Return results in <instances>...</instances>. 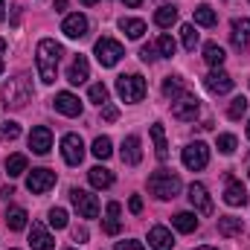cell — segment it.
<instances>
[{"label": "cell", "instance_id": "bcb514c9", "mask_svg": "<svg viewBox=\"0 0 250 250\" xmlns=\"http://www.w3.org/2000/svg\"><path fill=\"white\" fill-rule=\"evenodd\" d=\"M73 242H79V245L87 242V230H84V227H76V230H73Z\"/></svg>", "mask_w": 250, "mask_h": 250}, {"label": "cell", "instance_id": "277c9868", "mask_svg": "<svg viewBox=\"0 0 250 250\" xmlns=\"http://www.w3.org/2000/svg\"><path fill=\"white\" fill-rule=\"evenodd\" d=\"M117 93L123 96L125 102H143V96H146V79L140 73L120 76L117 79Z\"/></svg>", "mask_w": 250, "mask_h": 250}, {"label": "cell", "instance_id": "836d02e7", "mask_svg": "<svg viewBox=\"0 0 250 250\" xmlns=\"http://www.w3.org/2000/svg\"><path fill=\"white\" fill-rule=\"evenodd\" d=\"M18 137H21V125L15 123V120L0 123V143H12V140H18Z\"/></svg>", "mask_w": 250, "mask_h": 250}, {"label": "cell", "instance_id": "f1b7e54d", "mask_svg": "<svg viewBox=\"0 0 250 250\" xmlns=\"http://www.w3.org/2000/svg\"><path fill=\"white\" fill-rule=\"evenodd\" d=\"M224 59H227L224 47H218V44H207V47H204V62L209 64V67H221Z\"/></svg>", "mask_w": 250, "mask_h": 250}, {"label": "cell", "instance_id": "83f0119b", "mask_svg": "<svg viewBox=\"0 0 250 250\" xmlns=\"http://www.w3.org/2000/svg\"><path fill=\"white\" fill-rule=\"evenodd\" d=\"M120 29H123L128 38H134V41H137V38H143L146 23H143V21H137V18H123V21H120Z\"/></svg>", "mask_w": 250, "mask_h": 250}, {"label": "cell", "instance_id": "f5cc1de1", "mask_svg": "<svg viewBox=\"0 0 250 250\" xmlns=\"http://www.w3.org/2000/svg\"><path fill=\"white\" fill-rule=\"evenodd\" d=\"M82 3H84V6H96L99 0H82Z\"/></svg>", "mask_w": 250, "mask_h": 250}, {"label": "cell", "instance_id": "3957f363", "mask_svg": "<svg viewBox=\"0 0 250 250\" xmlns=\"http://www.w3.org/2000/svg\"><path fill=\"white\" fill-rule=\"evenodd\" d=\"M29 99H32V84H29V79H26V76L9 79V84H6V105H9L12 111H21Z\"/></svg>", "mask_w": 250, "mask_h": 250}, {"label": "cell", "instance_id": "db71d44e", "mask_svg": "<svg viewBox=\"0 0 250 250\" xmlns=\"http://www.w3.org/2000/svg\"><path fill=\"white\" fill-rule=\"evenodd\" d=\"M3 50H6V44H3V41H0V53H3Z\"/></svg>", "mask_w": 250, "mask_h": 250}, {"label": "cell", "instance_id": "30bf717a", "mask_svg": "<svg viewBox=\"0 0 250 250\" xmlns=\"http://www.w3.org/2000/svg\"><path fill=\"white\" fill-rule=\"evenodd\" d=\"M198 111H201V102H198L195 96H181V99H175V105H172V117L181 120V123H192V120L198 117Z\"/></svg>", "mask_w": 250, "mask_h": 250}, {"label": "cell", "instance_id": "5b68a950", "mask_svg": "<svg viewBox=\"0 0 250 250\" xmlns=\"http://www.w3.org/2000/svg\"><path fill=\"white\" fill-rule=\"evenodd\" d=\"M93 56H96V62L102 67H114L125 56V50H123V44L114 41V38H99L96 47H93Z\"/></svg>", "mask_w": 250, "mask_h": 250}, {"label": "cell", "instance_id": "52a82bcc", "mask_svg": "<svg viewBox=\"0 0 250 250\" xmlns=\"http://www.w3.org/2000/svg\"><path fill=\"white\" fill-rule=\"evenodd\" d=\"M62 154L67 166H79L84 160V140L79 134H64L62 140Z\"/></svg>", "mask_w": 250, "mask_h": 250}, {"label": "cell", "instance_id": "ffe728a7", "mask_svg": "<svg viewBox=\"0 0 250 250\" xmlns=\"http://www.w3.org/2000/svg\"><path fill=\"white\" fill-rule=\"evenodd\" d=\"M230 38H233V47H236V50H248V41H250V21L248 18H236V21H233Z\"/></svg>", "mask_w": 250, "mask_h": 250}, {"label": "cell", "instance_id": "4316f807", "mask_svg": "<svg viewBox=\"0 0 250 250\" xmlns=\"http://www.w3.org/2000/svg\"><path fill=\"white\" fill-rule=\"evenodd\" d=\"M172 227H175V230H181V233H195L198 218H195V212H178V215L172 218Z\"/></svg>", "mask_w": 250, "mask_h": 250}, {"label": "cell", "instance_id": "d590c367", "mask_svg": "<svg viewBox=\"0 0 250 250\" xmlns=\"http://www.w3.org/2000/svg\"><path fill=\"white\" fill-rule=\"evenodd\" d=\"M87 96H90V102H96V105H108V87H105L102 82H96V84H90V90H87Z\"/></svg>", "mask_w": 250, "mask_h": 250}, {"label": "cell", "instance_id": "484cf974", "mask_svg": "<svg viewBox=\"0 0 250 250\" xmlns=\"http://www.w3.org/2000/svg\"><path fill=\"white\" fill-rule=\"evenodd\" d=\"M6 227H9V230H23V227H26V209L9 207V209H6Z\"/></svg>", "mask_w": 250, "mask_h": 250}, {"label": "cell", "instance_id": "6f0895ef", "mask_svg": "<svg viewBox=\"0 0 250 250\" xmlns=\"http://www.w3.org/2000/svg\"><path fill=\"white\" fill-rule=\"evenodd\" d=\"M248 140H250V125H248Z\"/></svg>", "mask_w": 250, "mask_h": 250}, {"label": "cell", "instance_id": "9a60e30c", "mask_svg": "<svg viewBox=\"0 0 250 250\" xmlns=\"http://www.w3.org/2000/svg\"><path fill=\"white\" fill-rule=\"evenodd\" d=\"M53 105H56V111L64 114V117H79L82 114V102H79V96H73V93H56V99H53Z\"/></svg>", "mask_w": 250, "mask_h": 250}, {"label": "cell", "instance_id": "9f6ffc18", "mask_svg": "<svg viewBox=\"0 0 250 250\" xmlns=\"http://www.w3.org/2000/svg\"><path fill=\"white\" fill-rule=\"evenodd\" d=\"M195 250H215V248H195Z\"/></svg>", "mask_w": 250, "mask_h": 250}, {"label": "cell", "instance_id": "f6af8a7d", "mask_svg": "<svg viewBox=\"0 0 250 250\" xmlns=\"http://www.w3.org/2000/svg\"><path fill=\"white\" fill-rule=\"evenodd\" d=\"M117 250H143L140 242H117Z\"/></svg>", "mask_w": 250, "mask_h": 250}, {"label": "cell", "instance_id": "6da1fadb", "mask_svg": "<svg viewBox=\"0 0 250 250\" xmlns=\"http://www.w3.org/2000/svg\"><path fill=\"white\" fill-rule=\"evenodd\" d=\"M64 56V47L53 38H44L35 50V64H38V76L44 84H53L56 82V73H59V62Z\"/></svg>", "mask_w": 250, "mask_h": 250}, {"label": "cell", "instance_id": "74e56055", "mask_svg": "<svg viewBox=\"0 0 250 250\" xmlns=\"http://www.w3.org/2000/svg\"><path fill=\"white\" fill-rule=\"evenodd\" d=\"M181 38H184V47H187V50H195V47H198V32H195L192 23H184V26H181Z\"/></svg>", "mask_w": 250, "mask_h": 250}, {"label": "cell", "instance_id": "7dc6e473", "mask_svg": "<svg viewBox=\"0 0 250 250\" xmlns=\"http://www.w3.org/2000/svg\"><path fill=\"white\" fill-rule=\"evenodd\" d=\"M105 212H108V218H117V215H120V204H117V201H111Z\"/></svg>", "mask_w": 250, "mask_h": 250}, {"label": "cell", "instance_id": "e575fe53", "mask_svg": "<svg viewBox=\"0 0 250 250\" xmlns=\"http://www.w3.org/2000/svg\"><path fill=\"white\" fill-rule=\"evenodd\" d=\"M175 50H178V44H175L172 35H160V38H157V53H160L163 59H172Z\"/></svg>", "mask_w": 250, "mask_h": 250}, {"label": "cell", "instance_id": "c3c4849f", "mask_svg": "<svg viewBox=\"0 0 250 250\" xmlns=\"http://www.w3.org/2000/svg\"><path fill=\"white\" fill-rule=\"evenodd\" d=\"M12 195H15V189H12V187H3V189H0V198H3V201H9Z\"/></svg>", "mask_w": 250, "mask_h": 250}, {"label": "cell", "instance_id": "f546056e", "mask_svg": "<svg viewBox=\"0 0 250 250\" xmlns=\"http://www.w3.org/2000/svg\"><path fill=\"white\" fill-rule=\"evenodd\" d=\"M175 21H178V9H175V6H160L157 15H154V23L163 26V29H169Z\"/></svg>", "mask_w": 250, "mask_h": 250}, {"label": "cell", "instance_id": "7a4b0ae2", "mask_svg": "<svg viewBox=\"0 0 250 250\" xmlns=\"http://www.w3.org/2000/svg\"><path fill=\"white\" fill-rule=\"evenodd\" d=\"M148 192L154 198H160V201H169V198H175L181 192V178L172 175V172H166V169L163 172H154L148 178Z\"/></svg>", "mask_w": 250, "mask_h": 250}, {"label": "cell", "instance_id": "f35d334b", "mask_svg": "<svg viewBox=\"0 0 250 250\" xmlns=\"http://www.w3.org/2000/svg\"><path fill=\"white\" fill-rule=\"evenodd\" d=\"M50 224H53L56 230H64V227H67V209L53 207V209H50Z\"/></svg>", "mask_w": 250, "mask_h": 250}, {"label": "cell", "instance_id": "8fae6325", "mask_svg": "<svg viewBox=\"0 0 250 250\" xmlns=\"http://www.w3.org/2000/svg\"><path fill=\"white\" fill-rule=\"evenodd\" d=\"M29 245H32V250H56V239L50 236V230H47L41 221H32V230H29Z\"/></svg>", "mask_w": 250, "mask_h": 250}, {"label": "cell", "instance_id": "d6986e66", "mask_svg": "<svg viewBox=\"0 0 250 250\" xmlns=\"http://www.w3.org/2000/svg\"><path fill=\"white\" fill-rule=\"evenodd\" d=\"M224 201L230 204V207H245L248 204V189L242 181H227V189H224Z\"/></svg>", "mask_w": 250, "mask_h": 250}, {"label": "cell", "instance_id": "ac0fdd59", "mask_svg": "<svg viewBox=\"0 0 250 250\" xmlns=\"http://www.w3.org/2000/svg\"><path fill=\"white\" fill-rule=\"evenodd\" d=\"M87 76H90V64H87V59H84V56H76L73 64H70V70H67V82H70V84H84Z\"/></svg>", "mask_w": 250, "mask_h": 250}, {"label": "cell", "instance_id": "5bb4252c", "mask_svg": "<svg viewBox=\"0 0 250 250\" xmlns=\"http://www.w3.org/2000/svg\"><path fill=\"white\" fill-rule=\"evenodd\" d=\"M189 204L201 212V215H209L212 212V201H209V192L204 184H192L189 187Z\"/></svg>", "mask_w": 250, "mask_h": 250}, {"label": "cell", "instance_id": "2e32d148", "mask_svg": "<svg viewBox=\"0 0 250 250\" xmlns=\"http://www.w3.org/2000/svg\"><path fill=\"white\" fill-rule=\"evenodd\" d=\"M120 157H123L125 166H137V163L143 160V148H140V137H137V134H131V137H125L123 140V151H120Z\"/></svg>", "mask_w": 250, "mask_h": 250}, {"label": "cell", "instance_id": "681fc988", "mask_svg": "<svg viewBox=\"0 0 250 250\" xmlns=\"http://www.w3.org/2000/svg\"><path fill=\"white\" fill-rule=\"evenodd\" d=\"M125 6H128V9H137V6H140V3H143V0H123Z\"/></svg>", "mask_w": 250, "mask_h": 250}, {"label": "cell", "instance_id": "4fadbf2b", "mask_svg": "<svg viewBox=\"0 0 250 250\" xmlns=\"http://www.w3.org/2000/svg\"><path fill=\"white\" fill-rule=\"evenodd\" d=\"M29 148H32L35 154H47V151L53 148V131H50L47 125L32 128V134H29Z\"/></svg>", "mask_w": 250, "mask_h": 250}, {"label": "cell", "instance_id": "8992f818", "mask_svg": "<svg viewBox=\"0 0 250 250\" xmlns=\"http://www.w3.org/2000/svg\"><path fill=\"white\" fill-rule=\"evenodd\" d=\"M70 201H73V207H76V212H79L82 218H96V215H99V201H96V195H90V192H84V189H70Z\"/></svg>", "mask_w": 250, "mask_h": 250}, {"label": "cell", "instance_id": "60d3db41", "mask_svg": "<svg viewBox=\"0 0 250 250\" xmlns=\"http://www.w3.org/2000/svg\"><path fill=\"white\" fill-rule=\"evenodd\" d=\"M140 59H143V62H154V59H157V47H154V44H146V47L140 50Z\"/></svg>", "mask_w": 250, "mask_h": 250}, {"label": "cell", "instance_id": "d4e9b609", "mask_svg": "<svg viewBox=\"0 0 250 250\" xmlns=\"http://www.w3.org/2000/svg\"><path fill=\"white\" fill-rule=\"evenodd\" d=\"M218 233L221 236H239L242 233V218H236V215H221L218 218Z\"/></svg>", "mask_w": 250, "mask_h": 250}, {"label": "cell", "instance_id": "e0dca14e", "mask_svg": "<svg viewBox=\"0 0 250 250\" xmlns=\"http://www.w3.org/2000/svg\"><path fill=\"white\" fill-rule=\"evenodd\" d=\"M62 32L67 35V38H84L87 35V18L84 15H67L62 23Z\"/></svg>", "mask_w": 250, "mask_h": 250}, {"label": "cell", "instance_id": "cb8c5ba5", "mask_svg": "<svg viewBox=\"0 0 250 250\" xmlns=\"http://www.w3.org/2000/svg\"><path fill=\"white\" fill-rule=\"evenodd\" d=\"M151 140H154L157 160H166V157H169V146H166V131H163V125H160V123L151 125Z\"/></svg>", "mask_w": 250, "mask_h": 250}, {"label": "cell", "instance_id": "44dd1931", "mask_svg": "<svg viewBox=\"0 0 250 250\" xmlns=\"http://www.w3.org/2000/svg\"><path fill=\"white\" fill-rule=\"evenodd\" d=\"M148 245H151L154 250H172L175 242H172V233H169L166 227H160V224H157V227H151V230H148Z\"/></svg>", "mask_w": 250, "mask_h": 250}, {"label": "cell", "instance_id": "1f68e13d", "mask_svg": "<svg viewBox=\"0 0 250 250\" xmlns=\"http://www.w3.org/2000/svg\"><path fill=\"white\" fill-rule=\"evenodd\" d=\"M90 151H93V157H99V160H108V157L114 154V146H111V140H108V137H96Z\"/></svg>", "mask_w": 250, "mask_h": 250}, {"label": "cell", "instance_id": "7bdbcfd3", "mask_svg": "<svg viewBox=\"0 0 250 250\" xmlns=\"http://www.w3.org/2000/svg\"><path fill=\"white\" fill-rule=\"evenodd\" d=\"M128 209H131L134 215H140V212H143V198H140V195H134V198L128 201Z\"/></svg>", "mask_w": 250, "mask_h": 250}, {"label": "cell", "instance_id": "603a6c76", "mask_svg": "<svg viewBox=\"0 0 250 250\" xmlns=\"http://www.w3.org/2000/svg\"><path fill=\"white\" fill-rule=\"evenodd\" d=\"M163 96L166 99H181V96H187V84H184V79H178V76H169V79H163Z\"/></svg>", "mask_w": 250, "mask_h": 250}, {"label": "cell", "instance_id": "ab89813d", "mask_svg": "<svg viewBox=\"0 0 250 250\" xmlns=\"http://www.w3.org/2000/svg\"><path fill=\"white\" fill-rule=\"evenodd\" d=\"M218 151L221 154H233L236 151V137L233 134H221L218 137Z\"/></svg>", "mask_w": 250, "mask_h": 250}, {"label": "cell", "instance_id": "d6a6232c", "mask_svg": "<svg viewBox=\"0 0 250 250\" xmlns=\"http://www.w3.org/2000/svg\"><path fill=\"white\" fill-rule=\"evenodd\" d=\"M215 12L207 6V3H201L198 9H195V23H201V26H215Z\"/></svg>", "mask_w": 250, "mask_h": 250}, {"label": "cell", "instance_id": "816d5d0a", "mask_svg": "<svg viewBox=\"0 0 250 250\" xmlns=\"http://www.w3.org/2000/svg\"><path fill=\"white\" fill-rule=\"evenodd\" d=\"M3 9H6V6H3V0H0V21L6 18V12H3Z\"/></svg>", "mask_w": 250, "mask_h": 250}, {"label": "cell", "instance_id": "b9f144b4", "mask_svg": "<svg viewBox=\"0 0 250 250\" xmlns=\"http://www.w3.org/2000/svg\"><path fill=\"white\" fill-rule=\"evenodd\" d=\"M117 117H120V111H117L114 105H102V120H105V123H114Z\"/></svg>", "mask_w": 250, "mask_h": 250}, {"label": "cell", "instance_id": "8d00e7d4", "mask_svg": "<svg viewBox=\"0 0 250 250\" xmlns=\"http://www.w3.org/2000/svg\"><path fill=\"white\" fill-rule=\"evenodd\" d=\"M245 114H248V99H245V96H236V99L230 102V111H227V117H230V120H242Z\"/></svg>", "mask_w": 250, "mask_h": 250}, {"label": "cell", "instance_id": "9c48e42d", "mask_svg": "<svg viewBox=\"0 0 250 250\" xmlns=\"http://www.w3.org/2000/svg\"><path fill=\"white\" fill-rule=\"evenodd\" d=\"M209 163V148L204 146V143H189L187 148H184V166L192 169V172H198V169H204Z\"/></svg>", "mask_w": 250, "mask_h": 250}, {"label": "cell", "instance_id": "4dcf8cb0", "mask_svg": "<svg viewBox=\"0 0 250 250\" xmlns=\"http://www.w3.org/2000/svg\"><path fill=\"white\" fill-rule=\"evenodd\" d=\"M6 172H9V178H21L26 172V154H12L6 160Z\"/></svg>", "mask_w": 250, "mask_h": 250}, {"label": "cell", "instance_id": "f907efd6", "mask_svg": "<svg viewBox=\"0 0 250 250\" xmlns=\"http://www.w3.org/2000/svg\"><path fill=\"white\" fill-rule=\"evenodd\" d=\"M67 9V0H56V12H64Z\"/></svg>", "mask_w": 250, "mask_h": 250}, {"label": "cell", "instance_id": "7402d4cb", "mask_svg": "<svg viewBox=\"0 0 250 250\" xmlns=\"http://www.w3.org/2000/svg\"><path fill=\"white\" fill-rule=\"evenodd\" d=\"M87 181H90V187H96V189H108V187H114V172L105 169V166H93L87 172Z\"/></svg>", "mask_w": 250, "mask_h": 250}, {"label": "cell", "instance_id": "ee69618b", "mask_svg": "<svg viewBox=\"0 0 250 250\" xmlns=\"http://www.w3.org/2000/svg\"><path fill=\"white\" fill-rule=\"evenodd\" d=\"M120 227H123V224H120L117 218H108V221H105V233H108V236H117Z\"/></svg>", "mask_w": 250, "mask_h": 250}, {"label": "cell", "instance_id": "11a10c76", "mask_svg": "<svg viewBox=\"0 0 250 250\" xmlns=\"http://www.w3.org/2000/svg\"><path fill=\"white\" fill-rule=\"evenodd\" d=\"M3 67H6V64H3V59H0V73H3Z\"/></svg>", "mask_w": 250, "mask_h": 250}, {"label": "cell", "instance_id": "7c38bea8", "mask_svg": "<svg viewBox=\"0 0 250 250\" xmlns=\"http://www.w3.org/2000/svg\"><path fill=\"white\" fill-rule=\"evenodd\" d=\"M204 84H207V90L209 93H230L233 90V76L230 73H224V70H212L207 79H204Z\"/></svg>", "mask_w": 250, "mask_h": 250}, {"label": "cell", "instance_id": "ba28073f", "mask_svg": "<svg viewBox=\"0 0 250 250\" xmlns=\"http://www.w3.org/2000/svg\"><path fill=\"white\" fill-rule=\"evenodd\" d=\"M56 187V172L53 169H32L29 178H26V189L32 195H44L47 189Z\"/></svg>", "mask_w": 250, "mask_h": 250}]
</instances>
